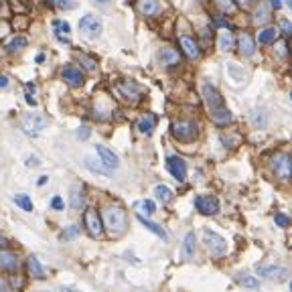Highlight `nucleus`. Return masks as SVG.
Returning a JSON list of instances; mask_svg holds the SVG:
<instances>
[{
  "mask_svg": "<svg viewBox=\"0 0 292 292\" xmlns=\"http://www.w3.org/2000/svg\"><path fill=\"white\" fill-rule=\"evenodd\" d=\"M63 79L69 83V85H73V88H77V85H81L83 83V75H81V69H77V67H73V65H67L65 69H63Z\"/></svg>",
  "mask_w": 292,
  "mask_h": 292,
  "instance_id": "f8f14e48",
  "label": "nucleus"
},
{
  "mask_svg": "<svg viewBox=\"0 0 292 292\" xmlns=\"http://www.w3.org/2000/svg\"><path fill=\"white\" fill-rule=\"evenodd\" d=\"M16 266H19V260H16L14 254H10V252H0V270L12 272Z\"/></svg>",
  "mask_w": 292,
  "mask_h": 292,
  "instance_id": "dca6fc26",
  "label": "nucleus"
},
{
  "mask_svg": "<svg viewBox=\"0 0 292 292\" xmlns=\"http://www.w3.org/2000/svg\"><path fill=\"white\" fill-rule=\"evenodd\" d=\"M179 45H181V49H183V53H185L187 57H191V59H197L199 53H201L197 41H195L193 37H189V35L181 37V39H179Z\"/></svg>",
  "mask_w": 292,
  "mask_h": 292,
  "instance_id": "9b49d317",
  "label": "nucleus"
},
{
  "mask_svg": "<svg viewBox=\"0 0 292 292\" xmlns=\"http://www.w3.org/2000/svg\"><path fill=\"white\" fill-rule=\"evenodd\" d=\"M239 284L246 286V288H258V286H260V282H258L254 276H244V278H239Z\"/></svg>",
  "mask_w": 292,
  "mask_h": 292,
  "instance_id": "72a5a7b5",
  "label": "nucleus"
},
{
  "mask_svg": "<svg viewBox=\"0 0 292 292\" xmlns=\"http://www.w3.org/2000/svg\"><path fill=\"white\" fill-rule=\"evenodd\" d=\"M79 29L85 37H90V39H97L99 37V32H101V23L97 16L94 14H85L83 19L79 21Z\"/></svg>",
  "mask_w": 292,
  "mask_h": 292,
  "instance_id": "423d86ee",
  "label": "nucleus"
},
{
  "mask_svg": "<svg viewBox=\"0 0 292 292\" xmlns=\"http://www.w3.org/2000/svg\"><path fill=\"white\" fill-rule=\"evenodd\" d=\"M233 47V37H231V32H223V35L219 37V49L221 51H229Z\"/></svg>",
  "mask_w": 292,
  "mask_h": 292,
  "instance_id": "c756f323",
  "label": "nucleus"
},
{
  "mask_svg": "<svg viewBox=\"0 0 292 292\" xmlns=\"http://www.w3.org/2000/svg\"><path fill=\"white\" fill-rule=\"evenodd\" d=\"M282 29H284V35H290V21H282Z\"/></svg>",
  "mask_w": 292,
  "mask_h": 292,
  "instance_id": "a19ab883",
  "label": "nucleus"
},
{
  "mask_svg": "<svg viewBox=\"0 0 292 292\" xmlns=\"http://www.w3.org/2000/svg\"><path fill=\"white\" fill-rule=\"evenodd\" d=\"M138 8H140L142 14L150 16V14H157L161 10V2H159V0H140Z\"/></svg>",
  "mask_w": 292,
  "mask_h": 292,
  "instance_id": "6ab92c4d",
  "label": "nucleus"
},
{
  "mask_svg": "<svg viewBox=\"0 0 292 292\" xmlns=\"http://www.w3.org/2000/svg\"><path fill=\"white\" fill-rule=\"evenodd\" d=\"M77 59L81 61V65H85V67H88V69H96V61H94V59H90L88 55H83V53H81Z\"/></svg>",
  "mask_w": 292,
  "mask_h": 292,
  "instance_id": "e433bc0d",
  "label": "nucleus"
},
{
  "mask_svg": "<svg viewBox=\"0 0 292 292\" xmlns=\"http://www.w3.org/2000/svg\"><path fill=\"white\" fill-rule=\"evenodd\" d=\"M195 207L203 215H215L219 211V201L211 195H201L195 199Z\"/></svg>",
  "mask_w": 292,
  "mask_h": 292,
  "instance_id": "6e6552de",
  "label": "nucleus"
},
{
  "mask_svg": "<svg viewBox=\"0 0 292 292\" xmlns=\"http://www.w3.org/2000/svg\"><path fill=\"white\" fill-rule=\"evenodd\" d=\"M45 126H47V118L43 114H31L25 118V130L31 136H37Z\"/></svg>",
  "mask_w": 292,
  "mask_h": 292,
  "instance_id": "9d476101",
  "label": "nucleus"
},
{
  "mask_svg": "<svg viewBox=\"0 0 292 292\" xmlns=\"http://www.w3.org/2000/svg\"><path fill=\"white\" fill-rule=\"evenodd\" d=\"M83 221H85V227H88L90 235L92 237H99L101 231H104V223H101V217L97 215L96 209H88L83 215Z\"/></svg>",
  "mask_w": 292,
  "mask_h": 292,
  "instance_id": "0eeeda50",
  "label": "nucleus"
},
{
  "mask_svg": "<svg viewBox=\"0 0 292 292\" xmlns=\"http://www.w3.org/2000/svg\"><path fill=\"white\" fill-rule=\"evenodd\" d=\"M170 132H173V136L177 140L181 142H191L197 138L199 134V126L195 122H191V120H181V122H175L173 126H170Z\"/></svg>",
  "mask_w": 292,
  "mask_h": 292,
  "instance_id": "7ed1b4c3",
  "label": "nucleus"
},
{
  "mask_svg": "<svg viewBox=\"0 0 292 292\" xmlns=\"http://www.w3.org/2000/svg\"><path fill=\"white\" fill-rule=\"evenodd\" d=\"M0 8H2V2H0Z\"/></svg>",
  "mask_w": 292,
  "mask_h": 292,
  "instance_id": "603ef678",
  "label": "nucleus"
},
{
  "mask_svg": "<svg viewBox=\"0 0 292 292\" xmlns=\"http://www.w3.org/2000/svg\"><path fill=\"white\" fill-rule=\"evenodd\" d=\"M51 205H53V209H63V199L61 197H53Z\"/></svg>",
  "mask_w": 292,
  "mask_h": 292,
  "instance_id": "ea45409f",
  "label": "nucleus"
},
{
  "mask_svg": "<svg viewBox=\"0 0 292 292\" xmlns=\"http://www.w3.org/2000/svg\"><path fill=\"white\" fill-rule=\"evenodd\" d=\"M274 221H276V226H280V227H288V226H290V219H288L284 213H276Z\"/></svg>",
  "mask_w": 292,
  "mask_h": 292,
  "instance_id": "f704fd0d",
  "label": "nucleus"
},
{
  "mask_svg": "<svg viewBox=\"0 0 292 292\" xmlns=\"http://www.w3.org/2000/svg\"><path fill=\"white\" fill-rule=\"evenodd\" d=\"M27 104H29V106H37V101H35V97H32L31 94H27Z\"/></svg>",
  "mask_w": 292,
  "mask_h": 292,
  "instance_id": "c03bdc74",
  "label": "nucleus"
},
{
  "mask_svg": "<svg viewBox=\"0 0 292 292\" xmlns=\"http://www.w3.org/2000/svg\"><path fill=\"white\" fill-rule=\"evenodd\" d=\"M266 21H270V12L266 4H260V8L254 12V23H266Z\"/></svg>",
  "mask_w": 292,
  "mask_h": 292,
  "instance_id": "c85d7f7f",
  "label": "nucleus"
},
{
  "mask_svg": "<svg viewBox=\"0 0 292 292\" xmlns=\"http://www.w3.org/2000/svg\"><path fill=\"white\" fill-rule=\"evenodd\" d=\"M71 207L73 209H81L83 207V203H85V197H83V189L79 187V185H75L73 189H71Z\"/></svg>",
  "mask_w": 292,
  "mask_h": 292,
  "instance_id": "412c9836",
  "label": "nucleus"
},
{
  "mask_svg": "<svg viewBox=\"0 0 292 292\" xmlns=\"http://www.w3.org/2000/svg\"><path fill=\"white\" fill-rule=\"evenodd\" d=\"M166 168L168 173L173 175L177 181H185L187 179V164L181 157H168L166 159Z\"/></svg>",
  "mask_w": 292,
  "mask_h": 292,
  "instance_id": "1a4fd4ad",
  "label": "nucleus"
},
{
  "mask_svg": "<svg viewBox=\"0 0 292 292\" xmlns=\"http://www.w3.org/2000/svg\"><path fill=\"white\" fill-rule=\"evenodd\" d=\"M154 126H157V118L154 116H142L140 120H138V130L142 132V134H150L152 130H154Z\"/></svg>",
  "mask_w": 292,
  "mask_h": 292,
  "instance_id": "aec40b11",
  "label": "nucleus"
},
{
  "mask_svg": "<svg viewBox=\"0 0 292 292\" xmlns=\"http://www.w3.org/2000/svg\"><path fill=\"white\" fill-rule=\"evenodd\" d=\"M237 47H239V53L246 55V57H252L256 53V43L252 41L250 35H239V41H237Z\"/></svg>",
  "mask_w": 292,
  "mask_h": 292,
  "instance_id": "4468645a",
  "label": "nucleus"
},
{
  "mask_svg": "<svg viewBox=\"0 0 292 292\" xmlns=\"http://www.w3.org/2000/svg\"><path fill=\"white\" fill-rule=\"evenodd\" d=\"M61 292H75V290H73V288H67V286H63V288H61Z\"/></svg>",
  "mask_w": 292,
  "mask_h": 292,
  "instance_id": "09e8293b",
  "label": "nucleus"
},
{
  "mask_svg": "<svg viewBox=\"0 0 292 292\" xmlns=\"http://www.w3.org/2000/svg\"><path fill=\"white\" fill-rule=\"evenodd\" d=\"M23 47H27V39H23V37H16L8 43V51H16V49H23Z\"/></svg>",
  "mask_w": 292,
  "mask_h": 292,
  "instance_id": "473e14b6",
  "label": "nucleus"
},
{
  "mask_svg": "<svg viewBox=\"0 0 292 292\" xmlns=\"http://www.w3.org/2000/svg\"><path fill=\"white\" fill-rule=\"evenodd\" d=\"M215 25L217 27H226L227 23H226V19H221V16H219V19H215Z\"/></svg>",
  "mask_w": 292,
  "mask_h": 292,
  "instance_id": "49530a36",
  "label": "nucleus"
},
{
  "mask_svg": "<svg viewBox=\"0 0 292 292\" xmlns=\"http://www.w3.org/2000/svg\"><path fill=\"white\" fill-rule=\"evenodd\" d=\"M203 239H205V246H207V250L211 252V256L215 258H221V256H226L227 252V242L223 239L219 233L211 231V229H205L203 231Z\"/></svg>",
  "mask_w": 292,
  "mask_h": 292,
  "instance_id": "20e7f679",
  "label": "nucleus"
},
{
  "mask_svg": "<svg viewBox=\"0 0 292 292\" xmlns=\"http://www.w3.org/2000/svg\"><path fill=\"white\" fill-rule=\"evenodd\" d=\"M161 61H162V65H175V63H179V53L173 49H164V51H161Z\"/></svg>",
  "mask_w": 292,
  "mask_h": 292,
  "instance_id": "b1692460",
  "label": "nucleus"
},
{
  "mask_svg": "<svg viewBox=\"0 0 292 292\" xmlns=\"http://www.w3.org/2000/svg\"><path fill=\"white\" fill-rule=\"evenodd\" d=\"M77 235H79V227H77V226H71L69 229L63 233V239H73V237H77Z\"/></svg>",
  "mask_w": 292,
  "mask_h": 292,
  "instance_id": "4c0bfd02",
  "label": "nucleus"
},
{
  "mask_svg": "<svg viewBox=\"0 0 292 292\" xmlns=\"http://www.w3.org/2000/svg\"><path fill=\"white\" fill-rule=\"evenodd\" d=\"M97 2H110V0H97Z\"/></svg>",
  "mask_w": 292,
  "mask_h": 292,
  "instance_id": "3c124183",
  "label": "nucleus"
},
{
  "mask_svg": "<svg viewBox=\"0 0 292 292\" xmlns=\"http://www.w3.org/2000/svg\"><path fill=\"white\" fill-rule=\"evenodd\" d=\"M237 4H250V0H237Z\"/></svg>",
  "mask_w": 292,
  "mask_h": 292,
  "instance_id": "8fccbe9b",
  "label": "nucleus"
},
{
  "mask_svg": "<svg viewBox=\"0 0 292 292\" xmlns=\"http://www.w3.org/2000/svg\"><path fill=\"white\" fill-rule=\"evenodd\" d=\"M201 94H203V99H205V104H207V110H209V116H211L213 122L217 126H227L231 122V112L227 110L226 104H223V97L217 92L215 85L205 81L203 88H201Z\"/></svg>",
  "mask_w": 292,
  "mask_h": 292,
  "instance_id": "f257e3e1",
  "label": "nucleus"
},
{
  "mask_svg": "<svg viewBox=\"0 0 292 292\" xmlns=\"http://www.w3.org/2000/svg\"><path fill=\"white\" fill-rule=\"evenodd\" d=\"M213 2L217 4V8L221 12H233L235 10V2H233V0H213Z\"/></svg>",
  "mask_w": 292,
  "mask_h": 292,
  "instance_id": "7c9ffc66",
  "label": "nucleus"
},
{
  "mask_svg": "<svg viewBox=\"0 0 292 292\" xmlns=\"http://www.w3.org/2000/svg\"><path fill=\"white\" fill-rule=\"evenodd\" d=\"M75 0H57V6L59 8H65V10H73L75 8Z\"/></svg>",
  "mask_w": 292,
  "mask_h": 292,
  "instance_id": "c9c22d12",
  "label": "nucleus"
},
{
  "mask_svg": "<svg viewBox=\"0 0 292 292\" xmlns=\"http://www.w3.org/2000/svg\"><path fill=\"white\" fill-rule=\"evenodd\" d=\"M97 154H99L101 162H104L108 168H116V166L120 164L118 157H116V154H114L110 148H106V146H97Z\"/></svg>",
  "mask_w": 292,
  "mask_h": 292,
  "instance_id": "2eb2a0df",
  "label": "nucleus"
},
{
  "mask_svg": "<svg viewBox=\"0 0 292 292\" xmlns=\"http://www.w3.org/2000/svg\"><path fill=\"white\" fill-rule=\"evenodd\" d=\"M27 266H29V274H31L32 278H37V280H43V278H45V270H43V266H41V262H39V258L31 256Z\"/></svg>",
  "mask_w": 292,
  "mask_h": 292,
  "instance_id": "f3484780",
  "label": "nucleus"
},
{
  "mask_svg": "<svg viewBox=\"0 0 292 292\" xmlns=\"http://www.w3.org/2000/svg\"><path fill=\"white\" fill-rule=\"evenodd\" d=\"M136 209H138L140 213H146V215H152L154 211H157V205H154L150 199H144V201H138L136 203Z\"/></svg>",
  "mask_w": 292,
  "mask_h": 292,
  "instance_id": "cd10ccee",
  "label": "nucleus"
},
{
  "mask_svg": "<svg viewBox=\"0 0 292 292\" xmlns=\"http://www.w3.org/2000/svg\"><path fill=\"white\" fill-rule=\"evenodd\" d=\"M0 88H8V79L4 75H0Z\"/></svg>",
  "mask_w": 292,
  "mask_h": 292,
  "instance_id": "a18cd8bd",
  "label": "nucleus"
},
{
  "mask_svg": "<svg viewBox=\"0 0 292 292\" xmlns=\"http://www.w3.org/2000/svg\"><path fill=\"white\" fill-rule=\"evenodd\" d=\"M53 27H55V31H57V35H69V31H71L69 23H65V21H55Z\"/></svg>",
  "mask_w": 292,
  "mask_h": 292,
  "instance_id": "2f4dec72",
  "label": "nucleus"
},
{
  "mask_svg": "<svg viewBox=\"0 0 292 292\" xmlns=\"http://www.w3.org/2000/svg\"><path fill=\"white\" fill-rule=\"evenodd\" d=\"M14 203L19 205L21 209H25V211H32V201H31V197H29V195H25V193L14 195Z\"/></svg>",
  "mask_w": 292,
  "mask_h": 292,
  "instance_id": "bb28decb",
  "label": "nucleus"
},
{
  "mask_svg": "<svg viewBox=\"0 0 292 292\" xmlns=\"http://www.w3.org/2000/svg\"><path fill=\"white\" fill-rule=\"evenodd\" d=\"M183 254H185V258H191V256L195 254V233H193V231H191V233H187V237H185Z\"/></svg>",
  "mask_w": 292,
  "mask_h": 292,
  "instance_id": "a878e982",
  "label": "nucleus"
},
{
  "mask_svg": "<svg viewBox=\"0 0 292 292\" xmlns=\"http://www.w3.org/2000/svg\"><path fill=\"white\" fill-rule=\"evenodd\" d=\"M4 246H6V239H4L2 235H0V248H4Z\"/></svg>",
  "mask_w": 292,
  "mask_h": 292,
  "instance_id": "de8ad7c7",
  "label": "nucleus"
},
{
  "mask_svg": "<svg viewBox=\"0 0 292 292\" xmlns=\"http://www.w3.org/2000/svg\"><path fill=\"white\" fill-rule=\"evenodd\" d=\"M77 138H79V140H88V138H90V128H88V126H81V128L77 130Z\"/></svg>",
  "mask_w": 292,
  "mask_h": 292,
  "instance_id": "58836bf2",
  "label": "nucleus"
},
{
  "mask_svg": "<svg viewBox=\"0 0 292 292\" xmlns=\"http://www.w3.org/2000/svg\"><path fill=\"white\" fill-rule=\"evenodd\" d=\"M0 292H8V284H6V280H2V278H0Z\"/></svg>",
  "mask_w": 292,
  "mask_h": 292,
  "instance_id": "37998d69",
  "label": "nucleus"
},
{
  "mask_svg": "<svg viewBox=\"0 0 292 292\" xmlns=\"http://www.w3.org/2000/svg\"><path fill=\"white\" fill-rule=\"evenodd\" d=\"M270 4H272V8H282V0H270Z\"/></svg>",
  "mask_w": 292,
  "mask_h": 292,
  "instance_id": "79ce46f5",
  "label": "nucleus"
},
{
  "mask_svg": "<svg viewBox=\"0 0 292 292\" xmlns=\"http://www.w3.org/2000/svg\"><path fill=\"white\" fill-rule=\"evenodd\" d=\"M256 272L260 274L262 278H268V280H278V282H284L288 278V268L284 266H264V264H258L256 266Z\"/></svg>",
  "mask_w": 292,
  "mask_h": 292,
  "instance_id": "39448f33",
  "label": "nucleus"
},
{
  "mask_svg": "<svg viewBox=\"0 0 292 292\" xmlns=\"http://www.w3.org/2000/svg\"><path fill=\"white\" fill-rule=\"evenodd\" d=\"M138 221L142 223V226L148 229V231H152L154 235H159V237H162V239H168V235H166V231L161 227V226H157V223H152V221H148L144 215H138Z\"/></svg>",
  "mask_w": 292,
  "mask_h": 292,
  "instance_id": "a211bd4d",
  "label": "nucleus"
},
{
  "mask_svg": "<svg viewBox=\"0 0 292 292\" xmlns=\"http://www.w3.org/2000/svg\"><path fill=\"white\" fill-rule=\"evenodd\" d=\"M276 39H278V31L276 29H264L260 32V37H258V41H260L262 45H270V43H274Z\"/></svg>",
  "mask_w": 292,
  "mask_h": 292,
  "instance_id": "5701e85b",
  "label": "nucleus"
},
{
  "mask_svg": "<svg viewBox=\"0 0 292 292\" xmlns=\"http://www.w3.org/2000/svg\"><path fill=\"white\" fill-rule=\"evenodd\" d=\"M154 195H157L159 201L162 203H168V201H173V191L166 187V185H159L157 189H154Z\"/></svg>",
  "mask_w": 292,
  "mask_h": 292,
  "instance_id": "393cba45",
  "label": "nucleus"
},
{
  "mask_svg": "<svg viewBox=\"0 0 292 292\" xmlns=\"http://www.w3.org/2000/svg\"><path fill=\"white\" fill-rule=\"evenodd\" d=\"M227 75H229L235 83H244V79H246L244 69H242L239 65H235V63H227Z\"/></svg>",
  "mask_w": 292,
  "mask_h": 292,
  "instance_id": "4be33fe9",
  "label": "nucleus"
},
{
  "mask_svg": "<svg viewBox=\"0 0 292 292\" xmlns=\"http://www.w3.org/2000/svg\"><path fill=\"white\" fill-rule=\"evenodd\" d=\"M274 168H276V173L286 181L290 177V159H288V154H278V157L274 159Z\"/></svg>",
  "mask_w": 292,
  "mask_h": 292,
  "instance_id": "ddd939ff",
  "label": "nucleus"
},
{
  "mask_svg": "<svg viewBox=\"0 0 292 292\" xmlns=\"http://www.w3.org/2000/svg\"><path fill=\"white\" fill-rule=\"evenodd\" d=\"M104 221H106V227L112 231V235H120V233L126 231L128 219H126V211H124V209H120V207H110V209H106Z\"/></svg>",
  "mask_w": 292,
  "mask_h": 292,
  "instance_id": "f03ea898",
  "label": "nucleus"
}]
</instances>
